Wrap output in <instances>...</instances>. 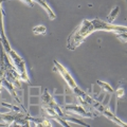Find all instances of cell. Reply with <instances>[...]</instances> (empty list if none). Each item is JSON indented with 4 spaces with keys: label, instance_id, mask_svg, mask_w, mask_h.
<instances>
[{
    "label": "cell",
    "instance_id": "13",
    "mask_svg": "<svg viewBox=\"0 0 127 127\" xmlns=\"http://www.w3.org/2000/svg\"><path fill=\"white\" fill-rule=\"evenodd\" d=\"M118 37L119 38H121L123 42H126V33H120V34H118Z\"/></svg>",
    "mask_w": 127,
    "mask_h": 127
},
{
    "label": "cell",
    "instance_id": "8",
    "mask_svg": "<svg viewBox=\"0 0 127 127\" xmlns=\"http://www.w3.org/2000/svg\"><path fill=\"white\" fill-rule=\"evenodd\" d=\"M32 1L38 3V4L40 5L42 9L47 12V14H48V16H49L50 20H54V19L56 18V15H55V14H54V12L51 10V7L48 5V3L46 2V0H32Z\"/></svg>",
    "mask_w": 127,
    "mask_h": 127
},
{
    "label": "cell",
    "instance_id": "15",
    "mask_svg": "<svg viewBox=\"0 0 127 127\" xmlns=\"http://www.w3.org/2000/svg\"><path fill=\"white\" fill-rule=\"evenodd\" d=\"M1 87H2V84H1V82H0V92H1Z\"/></svg>",
    "mask_w": 127,
    "mask_h": 127
},
{
    "label": "cell",
    "instance_id": "14",
    "mask_svg": "<svg viewBox=\"0 0 127 127\" xmlns=\"http://www.w3.org/2000/svg\"><path fill=\"white\" fill-rule=\"evenodd\" d=\"M22 1H23V2H26L27 4H28V5H30L31 7H33V6H34V2L32 1V0H22Z\"/></svg>",
    "mask_w": 127,
    "mask_h": 127
},
{
    "label": "cell",
    "instance_id": "11",
    "mask_svg": "<svg viewBox=\"0 0 127 127\" xmlns=\"http://www.w3.org/2000/svg\"><path fill=\"white\" fill-rule=\"evenodd\" d=\"M33 32L35 34H46L47 28L45 26H37V27L33 28Z\"/></svg>",
    "mask_w": 127,
    "mask_h": 127
},
{
    "label": "cell",
    "instance_id": "12",
    "mask_svg": "<svg viewBox=\"0 0 127 127\" xmlns=\"http://www.w3.org/2000/svg\"><path fill=\"white\" fill-rule=\"evenodd\" d=\"M123 96H124V88H123V87H119L117 90V97L122 98Z\"/></svg>",
    "mask_w": 127,
    "mask_h": 127
},
{
    "label": "cell",
    "instance_id": "2",
    "mask_svg": "<svg viewBox=\"0 0 127 127\" xmlns=\"http://www.w3.org/2000/svg\"><path fill=\"white\" fill-rule=\"evenodd\" d=\"M9 56L11 58L12 63H13V66L15 67L16 71L18 72L19 76H20V79H22L23 82H27L28 84H31L29 76H28V73H27V69H26V63H25V59L21 58L19 55L15 52L14 50H11L7 52Z\"/></svg>",
    "mask_w": 127,
    "mask_h": 127
},
{
    "label": "cell",
    "instance_id": "4",
    "mask_svg": "<svg viewBox=\"0 0 127 127\" xmlns=\"http://www.w3.org/2000/svg\"><path fill=\"white\" fill-rule=\"evenodd\" d=\"M40 101H41V106L42 107H49V108L53 109L55 112H56L58 116L63 119V120H65V119H66L67 114L62 110V108L58 106L57 103L54 101L53 96L49 93V91H48L47 89L45 90V92L42 93L41 97H40Z\"/></svg>",
    "mask_w": 127,
    "mask_h": 127
},
{
    "label": "cell",
    "instance_id": "5",
    "mask_svg": "<svg viewBox=\"0 0 127 127\" xmlns=\"http://www.w3.org/2000/svg\"><path fill=\"white\" fill-rule=\"evenodd\" d=\"M54 66H55V68H56V70L59 72V74L63 76V78L65 79V82H66V84L69 86V88L71 89L74 92L75 90H76L78 87L76 85V83H75V81L73 79V77L71 76V74L68 72V70H67L65 67H64L62 64H59L57 61H54Z\"/></svg>",
    "mask_w": 127,
    "mask_h": 127
},
{
    "label": "cell",
    "instance_id": "16",
    "mask_svg": "<svg viewBox=\"0 0 127 127\" xmlns=\"http://www.w3.org/2000/svg\"><path fill=\"white\" fill-rule=\"evenodd\" d=\"M0 41H1V37H0Z\"/></svg>",
    "mask_w": 127,
    "mask_h": 127
},
{
    "label": "cell",
    "instance_id": "1",
    "mask_svg": "<svg viewBox=\"0 0 127 127\" xmlns=\"http://www.w3.org/2000/svg\"><path fill=\"white\" fill-rule=\"evenodd\" d=\"M94 31H109V32H113L116 34L127 33V29L125 27L114 26L112 23L103 21L97 18L93 19V20L85 19L70 35V37L68 38V42H67V48L71 51L75 50Z\"/></svg>",
    "mask_w": 127,
    "mask_h": 127
},
{
    "label": "cell",
    "instance_id": "6",
    "mask_svg": "<svg viewBox=\"0 0 127 127\" xmlns=\"http://www.w3.org/2000/svg\"><path fill=\"white\" fill-rule=\"evenodd\" d=\"M65 110L67 112L76 114V116H81L84 118H95L96 114L93 113L91 110H85V108H83L82 106H77V105H66L65 106Z\"/></svg>",
    "mask_w": 127,
    "mask_h": 127
},
{
    "label": "cell",
    "instance_id": "7",
    "mask_svg": "<svg viewBox=\"0 0 127 127\" xmlns=\"http://www.w3.org/2000/svg\"><path fill=\"white\" fill-rule=\"evenodd\" d=\"M6 1V0H0V37H1V43L4 50L6 51V53L9 51L12 50V48L10 46L9 41L6 39V36H5V33H4V28H3V11H2V7H1V3Z\"/></svg>",
    "mask_w": 127,
    "mask_h": 127
},
{
    "label": "cell",
    "instance_id": "3",
    "mask_svg": "<svg viewBox=\"0 0 127 127\" xmlns=\"http://www.w3.org/2000/svg\"><path fill=\"white\" fill-rule=\"evenodd\" d=\"M91 108L94 109L95 111H96V112L101 113L102 116H104L105 118H107L109 121L113 122L114 124H117V125L121 126V127H126V124H125L124 122H122L120 119H118L108 108H107V107H106L104 104H102V103L97 102L96 100H94V101L92 102V104H91Z\"/></svg>",
    "mask_w": 127,
    "mask_h": 127
},
{
    "label": "cell",
    "instance_id": "10",
    "mask_svg": "<svg viewBox=\"0 0 127 127\" xmlns=\"http://www.w3.org/2000/svg\"><path fill=\"white\" fill-rule=\"evenodd\" d=\"M96 84L101 87V88L105 91V92H107L108 94H112V93H114V91H113V89H112V87H111L109 84H107V83H105V82H102V81H96Z\"/></svg>",
    "mask_w": 127,
    "mask_h": 127
},
{
    "label": "cell",
    "instance_id": "9",
    "mask_svg": "<svg viewBox=\"0 0 127 127\" xmlns=\"http://www.w3.org/2000/svg\"><path fill=\"white\" fill-rule=\"evenodd\" d=\"M119 13H120V6L119 5H117V6H114L113 9H112V11L109 13V15H108V17H107V22H109V23H112L113 21H114V19H116L117 17H118V15H119Z\"/></svg>",
    "mask_w": 127,
    "mask_h": 127
}]
</instances>
